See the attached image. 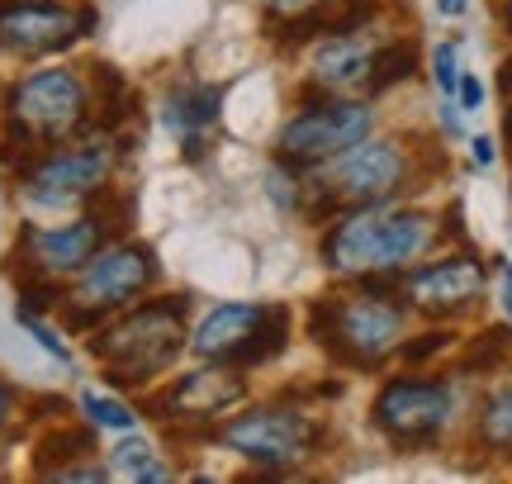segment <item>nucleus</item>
Masks as SVG:
<instances>
[{
    "label": "nucleus",
    "instance_id": "f257e3e1",
    "mask_svg": "<svg viewBox=\"0 0 512 484\" xmlns=\"http://www.w3.org/2000/svg\"><path fill=\"white\" fill-rule=\"evenodd\" d=\"M437 242V219L422 209H403L394 200L342 209L323 233V261L332 276L370 280L403 276L413 261H422Z\"/></svg>",
    "mask_w": 512,
    "mask_h": 484
},
{
    "label": "nucleus",
    "instance_id": "f03ea898",
    "mask_svg": "<svg viewBox=\"0 0 512 484\" xmlns=\"http://www.w3.org/2000/svg\"><path fill=\"white\" fill-rule=\"evenodd\" d=\"M313 337L351 371H375L384 356H394L408 333V309L394 295L366 290L347 299H318L313 304Z\"/></svg>",
    "mask_w": 512,
    "mask_h": 484
},
{
    "label": "nucleus",
    "instance_id": "7ed1b4c3",
    "mask_svg": "<svg viewBox=\"0 0 512 484\" xmlns=\"http://www.w3.org/2000/svg\"><path fill=\"white\" fill-rule=\"evenodd\" d=\"M185 347V299H157L100 328L91 352L110 371L114 385H147L162 375Z\"/></svg>",
    "mask_w": 512,
    "mask_h": 484
},
{
    "label": "nucleus",
    "instance_id": "20e7f679",
    "mask_svg": "<svg viewBox=\"0 0 512 484\" xmlns=\"http://www.w3.org/2000/svg\"><path fill=\"white\" fill-rule=\"evenodd\" d=\"M86 110H91L86 81L67 72V67H43V72L19 76L10 86V95H5V129H10V143L34 152L91 129Z\"/></svg>",
    "mask_w": 512,
    "mask_h": 484
},
{
    "label": "nucleus",
    "instance_id": "39448f33",
    "mask_svg": "<svg viewBox=\"0 0 512 484\" xmlns=\"http://www.w3.org/2000/svg\"><path fill=\"white\" fill-rule=\"evenodd\" d=\"M290 337V314L280 304H219L214 314L195 328V356L200 361H219V366H261L271 356L285 352Z\"/></svg>",
    "mask_w": 512,
    "mask_h": 484
},
{
    "label": "nucleus",
    "instance_id": "423d86ee",
    "mask_svg": "<svg viewBox=\"0 0 512 484\" xmlns=\"http://www.w3.org/2000/svg\"><path fill=\"white\" fill-rule=\"evenodd\" d=\"M318 171V200L332 209H351V205H375V200H394L408 181V152L399 138H361L347 152H337L332 162H323Z\"/></svg>",
    "mask_w": 512,
    "mask_h": 484
},
{
    "label": "nucleus",
    "instance_id": "0eeeda50",
    "mask_svg": "<svg viewBox=\"0 0 512 484\" xmlns=\"http://www.w3.org/2000/svg\"><path fill=\"white\" fill-rule=\"evenodd\" d=\"M375 129V110L366 100H351V95H323L294 114L290 124L275 138V157L294 171H313L332 162L337 152H347L351 143H361Z\"/></svg>",
    "mask_w": 512,
    "mask_h": 484
},
{
    "label": "nucleus",
    "instance_id": "6e6552de",
    "mask_svg": "<svg viewBox=\"0 0 512 484\" xmlns=\"http://www.w3.org/2000/svg\"><path fill=\"white\" fill-rule=\"evenodd\" d=\"M157 280V257L143 242H114L100 247L86 266H81V285L72 299V323L91 328L95 318H110L119 309H128L133 299L143 295L147 285Z\"/></svg>",
    "mask_w": 512,
    "mask_h": 484
},
{
    "label": "nucleus",
    "instance_id": "1a4fd4ad",
    "mask_svg": "<svg viewBox=\"0 0 512 484\" xmlns=\"http://www.w3.org/2000/svg\"><path fill=\"white\" fill-rule=\"evenodd\" d=\"M375 428L394 442V447H427L456 418V390L446 380H418V375H399L384 380V390L370 404Z\"/></svg>",
    "mask_w": 512,
    "mask_h": 484
},
{
    "label": "nucleus",
    "instance_id": "9d476101",
    "mask_svg": "<svg viewBox=\"0 0 512 484\" xmlns=\"http://www.w3.org/2000/svg\"><path fill=\"white\" fill-rule=\"evenodd\" d=\"M219 437H223V447H233L238 456H247L252 466L290 470L318 451L323 428L313 423L309 413L285 409V404H266V409H252V413H242V418H233Z\"/></svg>",
    "mask_w": 512,
    "mask_h": 484
},
{
    "label": "nucleus",
    "instance_id": "9b49d317",
    "mask_svg": "<svg viewBox=\"0 0 512 484\" xmlns=\"http://www.w3.org/2000/svg\"><path fill=\"white\" fill-rule=\"evenodd\" d=\"M114 167V143L110 138H86L76 148H53L38 152L24 167V200L38 209H67L76 200H86Z\"/></svg>",
    "mask_w": 512,
    "mask_h": 484
},
{
    "label": "nucleus",
    "instance_id": "f8f14e48",
    "mask_svg": "<svg viewBox=\"0 0 512 484\" xmlns=\"http://www.w3.org/2000/svg\"><path fill=\"white\" fill-rule=\"evenodd\" d=\"M95 29V10H72L57 0H0V53L48 57L72 48Z\"/></svg>",
    "mask_w": 512,
    "mask_h": 484
},
{
    "label": "nucleus",
    "instance_id": "ddd939ff",
    "mask_svg": "<svg viewBox=\"0 0 512 484\" xmlns=\"http://www.w3.org/2000/svg\"><path fill=\"white\" fill-rule=\"evenodd\" d=\"M403 304H413L427 318H456L465 309H475L484 299V266L470 252L460 257H441L427 266H413L399 276Z\"/></svg>",
    "mask_w": 512,
    "mask_h": 484
},
{
    "label": "nucleus",
    "instance_id": "4468645a",
    "mask_svg": "<svg viewBox=\"0 0 512 484\" xmlns=\"http://www.w3.org/2000/svg\"><path fill=\"white\" fill-rule=\"evenodd\" d=\"M105 219L91 214V219H72V224H57V228H24V257L34 261L29 276H43V280H57V276H72L81 271L86 261L105 247Z\"/></svg>",
    "mask_w": 512,
    "mask_h": 484
},
{
    "label": "nucleus",
    "instance_id": "2eb2a0df",
    "mask_svg": "<svg viewBox=\"0 0 512 484\" xmlns=\"http://www.w3.org/2000/svg\"><path fill=\"white\" fill-rule=\"evenodd\" d=\"M242 394H247V385L238 380V371L214 361V371L181 375L152 409L166 413V418H181V423H209V418L228 413L233 404H242Z\"/></svg>",
    "mask_w": 512,
    "mask_h": 484
},
{
    "label": "nucleus",
    "instance_id": "dca6fc26",
    "mask_svg": "<svg viewBox=\"0 0 512 484\" xmlns=\"http://www.w3.org/2000/svg\"><path fill=\"white\" fill-rule=\"evenodd\" d=\"M375 57H380V43H375L366 29L328 34V38H323V48L313 53V86H318L323 95L370 91Z\"/></svg>",
    "mask_w": 512,
    "mask_h": 484
},
{
    "label": "nucleus",
    "instance_id": "f3484780",
    "mask_svg": "<svg viewBox=\"0 0 512 484\" xmlns=\"http://www.w3.org/2000/svg\"><path fill=\"white\" fill-rule=\"evenodd\" d=\"M219 110H223V86H171L162 95V124L171 129V138L185 148L190 162H200L209 152V133L219 129Z\"/></svg>",
    "mask_w": 512,
    "mask_h": 484
},
{
    "label": "nucleus",
    "instance_id": "a211bd4d",
    "mask_svg": "<svg viewBox=\"0 0 512 484\" xmlns=\"http://www.w3.org/2000/svg\"><path fill=\"white\" fill-rule=\"evenodd\" d=\"M475 437H479V447H489V451H503V456L512 451V375L484 394Z\"/></svg>",
    "mask_w": 512,
    "mask_h": 484
},
{
    "label": "nucleus",
    "instance_id": "6ab92c4d",
    "mask_svg": "<svg viewBox=\"0 0 512 484\" xmlns=\"http://www.w3.org/2000/svg\"><path fill=\"white\" fill-rule=\"evenodd\" d=\"M413 72H418V43L413 38H384L380 57H375V76H370V95L394 91Z\"/></svg>",
    "mask_w": 512,
    "mask_h": 484
},
{
    "label": "nucleus",
    "instance_id": "aec40b11",
    "mask_svg": "<svg viewBox=\"0 0 512 484\" xmlns=\"http://www.w3.org/2000/svg\"><path fill=\"white\" fill-rule=\"evenodd\" d=\"M110 470L114 475H128V480H166L171 470L157 466V456L147 442H119L110 451Z\"/></svg>",
    "mask_w": 512,
    "mask_h": 484
},
{
    "label": "nucleus",
    "instance_id": "412c9836",
    "mask_svg": "<svg viewBox=\"0 0 512 484\" xmlns=\"http://www.w3.org/2000/svg\"><path fill=\"white\" fill-rule=\"evenodd\" d=\"M81 413L91 418L95 428H110V432H133V423H138V413L128 409V404L105 399V394H95V390L81 394Z\"/></svg>",
    "mask_w": 512,
    "mask_h": 484
},
{
    "label": "nucleus",
    "instance_id": "4be33fe9",
    "mask_svg": "<svg viewBox=\"0 0 512 484\" xmlns=\"http://www.w3.org/2000/svg\"><path fill=\"white\" fill-rule=\"evenodd\" d=\"M432 76H437V91L451 100L460 86V48L456 43H437V48H432Z\"/></svg>",
    "mask_w": 512,
    "mask_h": 484
},
{
    "label": "nucleus",
    "instance_id": "5701e85b",
    "mask_svg": "<svg viewBox=\"0 0 512 484\" xmlns=\"http://www.w3.org/2000/svg\"><path fill=\"white\" fill-rule=\"evenodd\" d=\"M266 190H271V200L280 209H294L299 205V171L285 167V162H275V167L266 171Z\"/></svg>",
    "mask_w": 512,
    "mask_h": 484
},
{
    "label": "nucleus",
    "instance_id": "b1692460",
    "mask_svg": "<svg viewBox=\"0 0 512 484\" xmlns=\"http://www.w3.org/2000/svg\"><path fill=\"white\" fill-rule=\"evenodd\" d=\"M508 342H512L508 328H489V333L479 337V347L470 352V361H465V366H470V371H494V361L508 352Z\"/></svg>",
    "mask_w": 512,
    "mask_h": 484
},
{
    "label": "nucleus",
    "instance_id": "393cba45",
    "mask_svg": "<svg viewBox=\"0 0 512 484\" xmlns=\"http://www.w3.org/2000/svg\"><path fill=\"white\" fill-rule=\"evenodd\" d=\"M57 451H91V432L76 428V432H57V437H48V442H43V456H38V475L57 461Z\"/></svg>",
    "mask_w": 512,
    "mask_h": 484
},
{
    "label": "nucleus",
    "instance_id": "a878e982",
    "mask_svg": "<svg viewBox=\"0 0 512 484\" xmlns=\"http://www.w3.org/2000/svg\"><path fill=\"white\" fill-rule=\"evenodd\" d=\"M19 328H24V333L34 337V342H38V347H43L48 356H57V361H72V352L62 347V337H57L53 328H43V323H38V318L29 314V309H19Z\"/></svg>",
    "mask_w": 512,
    "mask_h": 484
},
{
    "label": "nucleus",
    "instance_id": "bb28decb",
    "mask_svg": "<svg viewBox=\"0 0 512 484\" xmlns=\"http://www.w3.org/2000/svg\"><path fill=\"white\" fill-rule=\"evenodd\" d=\"M451 347V333H427V337H413V342H403L399 352L408 356V361H432L437 352H446Z\"/></svg>",
    "mask_w": 512,
    "mask_h": 484
},
{
    "label": "nucleus",
    "instance_id": "cd10ccee",
    "mask_svg": "<svg viewBox=\"0 0 512 484\" xmlns=\"http://www.w3.org/2000/svg\"><path fill=\"white\" fill-rule=\"evenodd\" d=\"M456 95H460V105H465V110H479V105H484V86H479V76L460 72V86H456Z\"/></svg>",
    "mask_w": 512,
    "mask_h": 484
},
{
    "label": "nucleus",
    "instance_id": "c85d7f7f",
    "mask_svg": "<svg viewBox=\"0 0 512 484\" xmlns=\"http://www.w3.org/2000/svg\"><path fill=\"white\" fill-rule=\"evenodd\" d=\"M48 480H105V466H53Z\"/></svg>",
    "mask_w": 512,
    "mask_h": 484
},
{
    "label": "nucleus",
    "instance_id": "c756f323",
    "mask_svg": "<svg viewBox=\"0 0 512 484\" xmlns=\"http://www.w3.org/2000/svg\"><path fill=\"white\" fill-rule=\"evenodd\" d=\"M494 266H498V290H503V299H498V304H503V314L512 318V261L498 257Z\"/></svg>",
    "mask_w": 512,
    "mask_h": 484
},
{
    "label": "nucleus",
    "instance_id": "7c9ffc66",
    "mask_svg": "<svg viewBox=\"0 0 512 484\" xmlns=\"http://www.w3.org/2000/svg\"><path fill=\"white\" fill-rule=\"evenodd\" d=\"M470 152H475V167H494V138H475V143H470Z\"/></svg>",
    "mask_w": 512,
    "mask_h": 484
},
{
    "label": "nucleus",
    "instance_id": "2f4dec72",
    "mask_svg": "<svg viewBox=\"0 0 512 484\" xmlns=\"http://www.w3.org/2000/svg\"><path fill=\"white\" fill-rule=\"evenodd\" d=\"M465 5H470V0H437V10H441V15H451V19L465 15Z\"/></svg>",
    "mask_w": 512,
    "mask_h": 484
},
{
    "label": "nucleus",
    "instance_id": "473e14b6",
    "mask_svg": "<svg viewBox=\"0 0 512 484\" xmlns=\"http://www.w3.org/2000/svg\"><path fill=\"white\" fill-rule=\"evenodd\" d=\"M10 409H15V399H10V390H5V385H0V428H5V423H10Z\"/></svg>",
    "mask_w": 512,
    "mask_h": 484
},
{
    "label": "nucleus",
    "instance_id": "72a5a7b5",
    "mask_svg": "<svg viewBox=\"0 0 512 484\" xmlns=\"http://www.w3.org/2000/svg\"><path fill=\"white\" fill-rule=\"evenodd\" d=\"M498 76H503V91L512 95V57H508V62H503V72H498Z\"/></svg>",
    "mask_w": 512,
    "mask_h": 484
},
{
    "label": "nucleus",
    "instance_id": "f704fd0d",
    "mask_svg": "<svg viewBox=\"0 0 512 484\" xmlns=\"http://www.w3.org/2000/svg\"><path fill=\"white\" fill-rule=\"evenodd\" d=\"M503 29L512 34V0H503Z\"/></svg>",
    "mask_w": 512,
    "mask_h": 484
}]
</instances>
